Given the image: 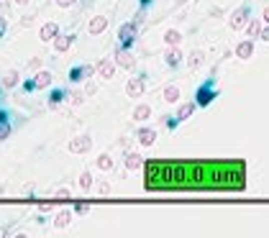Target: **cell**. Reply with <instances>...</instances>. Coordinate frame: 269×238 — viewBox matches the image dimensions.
I'll return each mask as SVG.
<instances>
[{
  "instance_id": "6da1fadb",
  "label": "cell",
  "mask_w": 269,
  "mask_h": 238,
  "mask_svg": "<svg viewBox=\"0 0 269 238\" xmlns=\"http://www.w3.org/2000/svg\"><path fill=\"white\" fill-rule=\"evenodd\" d=\"M215 95H218V90H215V80H208V82H203V84L197 88L195 105H197V108H208V105L215 100Z\"/></svg>"
},
{
  "instance_id": "7a4b0ae2",
  "label": "cell",
  "mask_w": 269,
  "mask_h": 238,
  "mask_svg": "<svg viewBox=\"0 0 269 238\" xmlns=\"http://www.w3.org/2000/svg\"><path fill=\"white\" fill-rule=\"evenodd\" d=\"M118 38H121V46L131 49V44L136 41V24H123L118 28Z\"/></svg>"
},
{
  "instance_id": "3957f363",
  "label": "cell",
  "mask_w": 269,
  "mask_h": 238,
  "mask_svg": "<svg viewBox=\"0 0 269 238\" xmlns=\"http://www.w3.org/2000/svg\"><path fill=\"white\" fill-rule=\"evenodd\" d=\"M116 64L123 67V70H133V67H136V59H133V54L126 46H118L116 49Z\"/></svg>"
},
{
  "instance_id": "277c9868",
  "label": "cell",
  "mask_w": 269,
  "mask_h": 238,
  "mask_svg": "<svg viewBox=\"0 0 269 238\" xmlns=\"http://www.w3.org/2000/svg\"><path fill=\"white\" fill-rule=\"evenodd\" d=\"M249 16H251V8L249 6H241L238 10H233V16H231V28H243L246 26V20H249Z\"/></svg>"
},
{
  "instance_id": "5b68a950",
  "label": "cell",
  "mask_w": 269,
  "mask_h": 238,
  "mask_svg": "<svg viewBox=\"0 0 269 238\" xmlns=\"http://www.w3.org/2000/svg\"><path fill=\"white\" fill-rule=\"evenodd\" d=\"M90 146H93V138H90V136H77V138L70 141L72 154H85V151H90Z\"/></svg>"
},
{
  "instance_id": "8992f818",
  "label": "cell",
  "mask_w": 269,
  "mask_h": 238,
  "mask_svg": "<svg viewBox=\"0 0 269 238\" xmlns=\"http://www.w3.org/2000/svg\"><path fill=\"white\" fill-rule=\"evenodd\" d=\"M144 88H146V80H144V77H133V80L128 82L126 90H128L131 98H141V95H144Z\"/></svg>"
},
{
  "instance_id": "52a82bcc",
  "label": "cell",
  "mask_w": 269,
  "mask_h": 238,
  "mask_svg": "<svg viewBox=\"0 0 269 238\" xmlns=\"http://www.w3.org/2000/svg\"><path fill=\"white\" fill-rule=\"evenodd\" d=\"M93 72H95L93 64H85V67H75V70L70 72V80H72V82H82V80H87Z\"/></svg>"
},
{
  "instance_id": "ba28073f",
  "label": "cell",
  "mask_w": 269,
  "mask_h": 238,
  "mask_svg": "<svg viewBox=\"0 0 269 238\" xmlns=\"http://www.w3.org/2000/svg\"><path fill=\"white\" fill-rule=\"evenodd\" d=\"M251 54H254V41H251V38L241 41V44L236 46V56H238V59H249Z\"/></svg>"
},
{
  "instance_id": "9c48e42d",
  "label": "cell",
  "mask_w": 269,
  "mask_h": 238,
  "mask_svg": "<svg viewBox=\"0 0 269 238\" xmlns=\"http://www.w3.org/2000/svg\"><path fill=\"white\" fill-rule=\"evenodd\" d=\"M105 26H108V18L105 16H95L93 20H90V34H93V36H98V34H103L105 31Z\"/></svg>"
},
{
  "instance_id": "30bf717a",
  "label": "cell",
  "mask_w": 269,
  "mask_h": 238,
  "mask_svg": "<svg viewBox=\"0 0 269 238\" xmlns=\"http://www.w3.org/2000/svg\"><path fill=\"white\" fill-rule=\"evenodd\" d=\"M98 74L100 77H105V80H110V77H113V70H116V64L113 62H110V59H103V62H98Z\"/></svg>"
},
{
  "instance_id": "8fae6325",
  "label": "cell",
  "mask_w": 269,
  "mask_h": 238,
  "mask_svg": "<svg viewBox=\"0 0 269 238\" xmlns=\"http://www.w3.org/2000/svg\"><path fill=\"white\" fill-rule=\"evenodd\" d=\"M52 41H54V49H57V52H67V49L72 46V36H70V34H64V36L57 34Z\"/></svg>"
},
{
  "instance_id": "7c38bea8",
  "label": "cell",
  "mask_w": 269,
  "mask_h": 238,
  "mask_svg": "<svg viewBox=\"0 0 269 238\" xmlns=\"http://www.w3.org/2000/svg\"><path fill=\"white\" fill-rule=\"evenodd\" d=\"M57 34H59V26H57V24H44V26H41V31H39L41 41H52Z\"/></svg>"
},
{
  "instance_id": "4fadbf2b",
  "label": "cell",
  "mask_w": 269,
  "mask_h": 238,
  "mask_svg": "<svg viewBox=\"0 0 269 238\" xmlns=\"http://www.w3.org/2000/svg\"><path fill=\"white\" fill-rule=\"evenodd\" d=\"M49 84H52V72H39L34 77V88L36 90H44V88H49Z\"/></svg>"
},
{
  "instance_id": "5bb4252c",
  "label": "cell",
  "mask_w": 269,
  "mask_h": 238,
  "mask_svg": "<svg viewBox=\"0 0 269 238\" xmlns=\"http://www.w3.org/2000/svg\"><path fill=\"white\" fill-rule=\"evenodd\" d=\"M11 131H13V128H11L8 113H6V110H0V141H3V138H8V136H11Z\"/></svg>"
},
{
  "instance_id": "9a60e30c",
  "label": "cell",
  "mask_w": 269,
  "mask_h": 238,
  "mask_svg": "<svg viewBox=\"0 0 269 238\" xmlns=\"http://www.w3.org/2000/svg\"><path fill=\"white\" fill-rule=\"evenodd\" d=\"M154 141H156L154 128H141V131H139V144H141V146H151Z\"/></svg>"
},
{
  "instance_id": "2e32d148",
  "label": "cell",
  "mask_w": 269,
  "mask_h": 238,
  "mask_svg": "<svg viewBox=\"0 0 269 238\" xmlns=\"http://www.w3.org/2000/svg\"><path fill=\"white\" fill-rule=\"evenodd\" d=\"M195 108H197L195 102H185V105H179V110H177V116H174V118H177V120H187V118L192 116Z\"/></svg>"
},
{
  "instance_id": "e0dca14e",
  "label": "cell",
  "mask_w": 269,
  "mask_h": 238,
  "mask_svg": "<svg viewBox=\"0 0 269 238\" xmlns=\"http://www.w3.org/2000/svg\"><path fill=\"white\" fill-rule=\"evenodd\" d=\"M70 220H72V212H70V210H62V212H57L54 226H57V228H67V226H70Z\"/></svg>"
},
{
  "instance_id": "ac0fdd59",
  "label": "cell",
  "mask_w": 269,
  "mask_h": 238,
  "mask_svg": "<svg viewBox=\"0 0 269 238\" xmlns=\"http://www.w3.org/2000/svg\"><path fill=\"white\" fill-rule=\"evenodd\" d=\"M164 100L167 102H177L179 100V88H177V84H167V88H164Z\"/></svg>"
},
{
  "instance_id": "d6986e66",
  "label": "cell",
  "mask_w": 269,
  "mask_h": 238,
  "mask_svg": "<svg viewBox=\"0 0 269 238\" xmlns=\"http://www.w3.org/2000/svg\"><path fill=\"white\" fill-rule=\"evenodd\" d=\"M179 62H182V52H179V49H174V46H172V49L167 52V64H169V67H177Z\"/></svg>"
},
{
  "instance_id": "ffe728a7",
  "label": "cell",
  "mask_w": 269,
  "mask_h": 238,
  "mask_svg": "<svg viewBox=\"0 0 269 238\" xmlns=\"http://www.w3.org/2000/svg\"><path fill=\"white\" fill-rule=\"evenodd\" d=\"M179 38H182V34H179L177 28H169V31L164 34V41H167L169 46H177V44H179Z\"/></svg>"
},
{
  "instance_id": "44dd1931",
  "label": "cell",
  "mask_w": 269,
  "mask_h": 238,
  "mask_svg": "<svg viewBox=\"0 0 269 238\" xmlns=\"http://www.w3.org/2000/svg\"><path fill=\"white\" fill-rule=\"evenodd\" d=\"M141 164H144V159L139 154H128L126 156V169H139Z\"/></svg>"
},
{
  "instance_id": "7402d4cb",
  "label": "cell",
  "mask_w": 269,
  "mask_h": 238,
  "mask_svg": "<svg viewBox=\"0 0 269 238\" xmlns=\"http://www.w3.org/2000/svg\"><path fill=\"white\" fill-rule=\"evenodd\" d=\"M149 116H151V108L149 105H139L136 110H133V118H136V120H146Z\"/></svg>"
},
{
  "instance_id": "603a6c76",
  "label": "cell",
  "mask_w": 269,
  "mask_h": 238,
  "mask_svg": "<svg viewBox=\"0 0 269 238\" xmlns=\"http://www.w3.org/2000/svg\"><path fill=\"white\" fill-rule=\"evenodd\" d=\"M93 187V174H90V172H82L80 174V190H90Z\"/></svg>"
},
{
  "instance_id": "cb8c5ba5",
  "label": "cell",
  "mask_w": 269,
  "mask_h": 238,
  "mask_svg": "<svg viewBox=\"0 0 269 238\" xmlns=\"http://www.w3.org/2000/svg\"><path fill=\"white\" fill-rule=\"evenodd\" d=\"M259 31H261L259 20H249V26H246V34H249V38H256V36H259Z\"/></svg>"
},
{
  "instance_id": "d4e9b609",
  "label": "cell",
  "mask_w": 269,
  "mask_h": 238,
  "mask_svg": "<svg viewBox=\"0 0 269 238\" xmlns=\"http://www.w3.org/2000/svg\"><path fill=\"white\" fill-rule=\"evenodd\" d=\"M98 166H100L103 172H108V169H113V159H110L108 154H103V156H98Z\"/></svg>"
},
{
  "instance_id": "484cf974",
  "label": "cell",
  "mask_w": 269,
  "mask_h": 238,
  "mask_svg": "<svg viewBox=\"0 0 269 238\" xmlns=\"http://www.w3.org/2000/svg\"><path fill=\"white\" fill-rule=\"evenodd\" d=\"M3 84H6V88H16V84H18V72H8L3 77Z\"/></svg>"
},
{
  "instance_id": "4316f807",
  "label": "cell",
  "mask_w": 269,
  "mask_h": 238,
  "mask_svg": "<svg viewBox=\"0 0 269 238\" xmlns=\"http://www.w3.org/2000/svg\"><path fill=\"white\" fill-rule=\"evenodd\" d=\"M62 100H64V90H54V92H52V98H49V105H52V108H57Z\"/></svg>"
},
{
  "instance_id": "83f0119b",
  "label": "cell",
  "mask_w": 269,
  "mask_h": 238,
  "mask_svg": "<svg viewBox=\"0 0 269 238\" xmlns=\"http://www.w3.org/2000/svg\"><path fill=\"white\" fill-rule=\"evenodd\" d=\"M200 64H203V54L195 52V54L190 56V67H200Z\"/></svg>"
},
{
  "instance_id": "f1b7e54d",
  "label": "cell",
  "mask_w": 269,
  "mask_h": 238,
  "mask_svg": "<svg viewBox=\"0 0 269 238\" xmlns=\"http://www.w3.org/2000/svg\"><path fill=\"white\" fill-rule=\"evenodd\" d=\"M75 212H80V215H87V212H90V205H87V202H77V205H75Z\"/></svg>"
},
{
  "instance_id": "f546056e",
  "label": "cell",
  "mask_w": 269,
  "mask_h": 238,
  "mask_svg": "<svg viewBox=\"0 0 269 238\" xmlns=\"http://www.w3.org/2000/svg\"><path fill=\"white\" fill-rule=\"evenodd\" d=\"M75 3V0H57V6H62V8H70Z\"/></svg>"
},
{
  "instance_id": "4dcf8cb0",
  "label": "cell",
  "mask_w": 269,
  "mask_h": 238,
  "mask_svg": "<svg viewBox=\"0 0 269 238\" xmlns=\"http://www.w3.org/2000/svg\"><path fill=\"white\" fill-rule=\"evenodd\" d=\"M259 38H264V41H269V26H266V28H261V31H259Z\"/></svg>"
},
{
  "instance_id": "1f68e13d",
  "label": "cell",
  "mask_w": 269,
  "mask_h": 238,
  "mask_svg": "<svg viewBox=\"0 0 269 238\" xmlns=\"http://www.w3.org/2000/svg\"><path fill=\"white\" fill-rule=\"evenodd\" d=\"M57 198H64V200H67V198H70V190H67V187L59 190V192H57Z\"/></svg>"
},
{
  "instance_id": "d6a6232c",
  "label": "cell",
  "mask_w": 269,
  "mask_h": 238,
  "mask_svg": "<svg viewBox=\"0 0 269 238\" xmlns=\"http://www.w3.org/2000/svg\"><path fill=\"white\" fill-rule=\"evenodd\" d=\"M164 123H167V128H174V126H177V123H179V120H177V118H169V120H167V118H164Z\"/></svg>"
},
{
  "instance_id": "836d02e7",
  "label": "cell",
  "mask_w": 269,
  "mask_h": 238,
  "mask_svg": "<svg viewBox=\"0 0 269 238\" xmlns=\"http://www.w3.org/2000/svg\"><path fill=\"white\" fill-rule=\"evenodd\" d=\"M100 192H103V194H108V192H110V184H108V182H103V184H100Z\"/></svg>"
},
{
  "instance_id": "e575fe53",
  "label": "cell",
  "mask_w": 269,
  "mask_h": 238,
  "mask_svg": "<svg viewBox=\"0 0 269 238\" xmlns=\"http://www.w3.org/2000/svg\"><path fill=\"white\" fill-rule=\"evenodd\" d=\"M6 34V20H3V16H0V36Z\"/></svg>"
},
{
  "instance_id": "d590c367",
  "label": "cell",
  "mask_w": 269,
  "mask_h": 238,
  "mask_svg": "<svg viewBox=\"0 0 269 238\" xmlns=\"http://www.w3.org/2000/svg\"><path fill=\"white\" fill-rule=\"evenodd\" d=\"M264 20H266V24H269V8H264Z\"/></svg>"
},
{
  "instance_id": "8d00e7d4",
  "label": "cell",
  "mask_w": 269,
  "mask_h": 238,
  "mask_svg": "<svg viewBox=\"0 0 269 238\" xmlns=\"http://www.w3.org/2000/svg\"><path fill=\"white\" fill-rule=\"evenodd\" d=\"M16 3H21V6H24V3H29V0H16Z\"/></svg>"
},
{
  "instance_id": "74e56055",
  "label": "cell",
  "mask_w": 269,
  "mask_h": 238,
  "mask_svg": "<svg viewBox=\"0 0 269 238\" xmlns=\"http://www.w3.org/2000/svg\"><path fill=\"white\" fill-rule=\"evenodd\" d=\"M6 3H8V0H0V6H6Z\"/></svg>"
},
{
  "instance_id": "f35d334b",
  "label": "cell",
  "mask_w": 269,
  "mask_h": 238,
  "mask_svg": "<svg viewBox=\"0 0 269 238\" xmlns=\"http://www.w3.org/2000/svg\"><path fill=\"white\" fill-rule=\"evenodd\" d=\"M177 3H182V0H177Z\"/></svg>"
}]
</instances>
